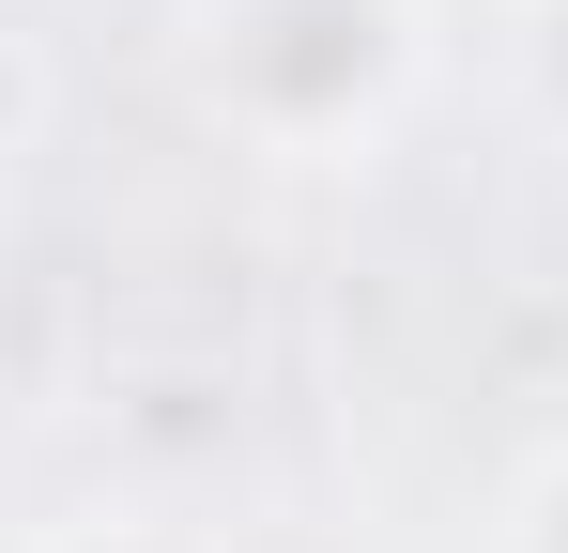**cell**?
Listing matches in <instances>:
<instances>
[{
	"label": "cell",
	"mask_w": 568,
	"mask_h": 553,
	"mask_svg": "<svg viewBox=\"0 0 568 553\" xmlns=\"http://www.w3.org/2000/svg\"><path fill=\"white\" fill-rule=\"evenodd\" d=\"M415 0H185V92L246 139V154H369L415 108Z\"/></svg>",
	"instance_id": "1"
},
{
	"label": "cell",
	"mask_w": 568,
	"mask_h": 553,
	"mask_svg": "<svg viewBox=\"0 0 568 553\" xmlns=\"http://www.w3.org/2000/svg\"><path fill=\"white\" fill-rule=\"evenodd\" d=\"M31 123H47V62H31V31H16V0H0V184L31 154Z\"/></svg>",
	"instance_id": "2"
},
{
	"label": "cell",
	"mask_w": 568,
	"mask_h": 553,
	"mask_svg": "<svg viewBox=\"0 0 568 553\" xmlns=\"http://www.w3.org/2000/svg\"><path fill=\"white\" fill-rule=\"evenodd\" d=\"M47 553H215L200 523H154V507H93V523H62Z\"/></svg>",
	"instance_id": "3"
},
{
	"label": "cell",
	"mask_w": 568,
	"mask_h": 553,
	"mask_svg": "<svg viewBox=\"0 0 568 553\" xmlns=\"http://www.w3.org/2000/svg\"><path fill=\"white\" fill-rule=\"evenodd\" d=\"M523 92L568 123V0H523Z\"/></svg>",
	"instance_id": "4"
},
{
	"label": "cell",
	"mask_w": 568,
	"mask_h": 553,
	"mask_svg": "<svg viewBox=\"0 0 568 553\" xmlns=\"http://www.w3.org/2000/svg\"><path fill=\"white\" fill-rule=\"evenodd\" d=\"M507 553H568V461H538V492H523V523H507Z\"/></svg>",
	"instance_id": "5"
}]
</instances>
